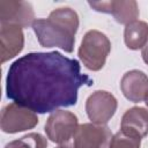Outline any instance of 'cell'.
Returning <instances> with one entry per match:
<instances>
[{"label": "cell", "instance_id": "cell-9", "mask_svg": "<svg viewBox=\"0 0 148 148\" xmlns=\"http://www.w3.org/2000/svg\"><path fill=\"white\" fill-rule=\"evenodd\" d=\"M88 5L96 12L111 14L120 24H130L136 21L140 12L134 0H111V1H89Z\"/></svg>", "mask_w": 148, "mask_h": 148}, {"label": "cell", "instance_id": "cell-5", "mask_svg": "<svg viewBox=\"0 0 148 148\" xmlns=\"http://www.w3.org/2000/svg\"><path fill=\"white\" fill-rule=\"evenodd\" d=\"M38 124L37 114L16 103L6 105L1 111L0 126L5 133H17L34 128Z\"/></svg>", "mask_w": 148, "mask_h": 148}, {"label": "cell", "instance_id": "cell-2", "mask_svg": "<svg viewBox=\"0 0 148 148\" xmlns=\"http://www.w3.org/2000/svg\"><path fill=\"white\" fill-rule=\"evenodd\" d=\"M79 23V15L74 9L60 7L51 12L47 18H36L31 27L42 46L59 47L71 53Z\"/></svg>", "mask_w": 148, "mask_h": 148}, {"label": "cell", "instance_id": "cell-8", "mask_svg": "<svg viewBox=\"0 0 148 148\" xmlns=\"http://www.w3.org/2000/svg\"><path fill=\"white\" fill-rule=\"evenodd\" d=\"M34 8L30 2L1 0L0 1V23L15 24L23 28L32 25L35 21Z\"/></svg>", "mask_w": 148, "mask_h": 148}, {"label": "cell", "instance_id": "cell-12", "mask_svg": "<svg viewBox=\"0 0 148 148\" xmlns=\"http://www.w3.org/2000/svg\"><path fill=\"white\" fill-rule=\"evenodd\" d=\"M120 130L140 139L148 134V110L141 106L128 109L121 118Z\"/></svg>", "mask_w": 148, "mask_h": 148}, {"label": "cell", "instance_id": "cell-13", "mask_svg": "<svg viewBox=\"0 0 148 148\" xmlns=\"http://www.w3.org/2000/svg\"><path fill=\"white\" fill-rule=\"evenodd\" d=\"M124 42L130 50L143 49L148 42V23L145 21H133L125 27Z\"/></svg>", "mask_w": 148, "mask_h": 148}, {"label": "cell", "instance_id": "cell-1", "mask_svg": "<svg viewBox=\"0 0 148 148\" xmlns=\"http://www.w3.org/2000/svg\"><path fill=\"white\" fill-rule=\"evenodd\" d=\"M91 84L92 80L81 73L76 59L58 51L31 52L9 66L6 95L35 113H46L75 105L79 89Z\"/></svg>", "mask_w": 148, "mask_h": 148}, {"label": "cell", "instance_id": "cell-17", "mask_svg": "<svg viewBox=\"0 0 148 148\" xmlns=\"http://www.w3.org/2000/svg\"><path fill=\"white\" fill-rule=\"evenodd\" d=\"M145 103H146V105L148 106V96H147V98H146V101H145Z\"/></svg>", "mask_w": 148, "mask_h": 148}, {"label": "cell", "instance_id": "cell-3", "mask_svg": "<svg viewBox=\"0 0 148 148\" xmlns=\"http://www.w3.org/2000/svg\"><path fill=\"white\" fill-rule=\"evenodd\" d=\"M110 51L109 38L98 30H89L81 40L79 58L86 68L96 72L104 67Z\"/></svg>", "mask_w": 148, "mask_h": 148}, {"label": "cell", "instance_id": "cell-16", "mask_svg": "<svg viewBox=\"0 0 148 148\" xmlns=\"http://www.w3.org/2000/svg\"><path fill=\"white\" fill-rule=\"evenodd\" d=\"M141 56H142V59L143 61L148 65V43L146 44V46L142 49V52H141Z\"/></svg>", "mask_w": 148, "mask_h": 148}, {"label": "cell", "instance_id": "cell-14", "mask_svg": "<svg viewBox=\"0 0 148 148\" xmlns=\"http://www.w3.org/2000/svg\"><path fill=\"white\" fill-rule=\"evenodd\" d=\"M47 141L39 133H29L17 140L8 142L5 148H46Z\"/></svg>", "mask_w": 148, "mask_h": 148}, {"label": "cell", "instance_id": "cell-15", "mask_svg": "<svg viewBox=\"0 0 148 148\" xmlns=\"http://www.w3.org/2000/svg\"><path fill=\"white\" fill-rule=\"evenodd\" d=\"M141 139L124 131L117 132L110 140L106 148H140Z\"/></svg>", "mask_w": 148, "mask_h": 148}, {"label": "cell", "instance_id": "cell-4", "mask_svg": "<svg viewBox=\"0 0 148 148\" xmlns=\"http://www.w3.org/2000/svg\"><path fill=\"white\" fill-rule=\"evenodd\" d=\"M79 127L77 117L65 110H57L50 114L45 123L44 131L52 142L67 146Z\"/></svg>", "mask_w": 148, "mask_h": 148}, {"label": "cell", "instance_id": "cell-10", "mask_svg": "<svg viewBox=\"0 0 148 148\" xmlns=\"http://www.w3.org/2000/svg\"><path fill=\"white\" fill-rule=\"evenodd\" d=\"M120 89L124 96L133 103L146 101L148 96V76L139 69L128 71L121 77Z\"/></svg>", "mask_w": 148, "mask_h": 148}, {"label": "cell", "instance_id": "cell-6", "mask_svg": "<svg viewBox=\"0 0 148 148\" xmlns=\"http://www.w3.org/2000/svg\"><path fill=\"white\" fill-rule=\"evenodd\" d=\"M111 132L105 125L86 123L79 125L67 148H106L111 140Z\"/></svg>", "mask_w": 148, "mask_h": 148}, {"label": "cell", "instance_id": "cell-7", "mask_svg": "<svg viewBox=\"0 0 148 148\" xmlns=\"http://www.w3.org/2000/svg\"><path fill=\"white\" fill-rule=\"evenodd\" d=\"M116 97L105 90L94 91L86 101V112L91 123L106 125L117 111Z\"/></svg>", "mask_w": 148, "mask_h": 148}, {"label": "cell", "instance_id": "cell-11", "mask_svg": "<svg viewBox=\"0 0 148 148\" xmlns=\"http://www.w3.org/2000/svg\"><path fill=\"white\" fill-rule=\"evenodd\" d=\"M1 62H6L17 56L24 46V35L21 27L15 24L0 23Z\"/></svg>", "mask_w": 148, "mask_h": 148}, {"label": "cell", "instance_id": "cell-18", "mask_svg": "<svg viewBox=\"0 0 148 148\" xmlns=\"http://www.w3.org/2000/svg\"><path fill=\"white\" fill-rule=\"evenodd\" d=\"M57 148H67V147H65V146H60V147H57Z\"/></svg>", "mask_w": 148, "mask_h": 148}]
</instances>
